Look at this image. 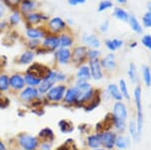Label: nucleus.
<instances>
[{
  "label": "nucleus",
  "mask_w": 151,
  "mask_h": 150,
  "mask_svg": "<svg viewBox=\"0 0 151 150\" xmlns=\"http://www.w3.org/2000/svg\"><path fill=\"white\" fill-rule=\"evenodd\" d=\"M28 47H29V50H36L38 47H40V40H37V39H28Z\"/></svg>",
  "instance_id": "obj_46"
},
{
  "label": "nucleus",
  "mask_w": 151,
  "mask_h": 150,
  "mask_svg": "<svg viewBox=\"0 0 151 150\" xmlns=\"http://www.w3.org/2000/svg\"><path fill=\"white\" fill-rule=\"evenodd\" d=\"M13 150H20V149H13Z\"/></svg>",
  "instance_id": "obj_60"
},
{
  "label": "nucleus",
  "mask_w": 151,
  "mask_h": 150,
  "mask_svg": "<svg viewBox=\"0 0 151 150\" xmlns=\"http://www.w3.org/2000/svg\"><path fill=\"white\" fill-rule=\"evenodd\" d=\"M9 85L14 90H21L25 86L24 77L20 74H14L9 77Z\"/></svg>",
  "instance_id": "obj_20"
},
{
  "label": "nucleus",
  "mask_w": 151,
  "mask_h": 150,
  "mask_svg": "<svg viewBox=\"0 0 151 150\" xmlns=\"http://www.w3.org/2000/svg\"><path fill=\"white\" fill-rule=\"evenodd\" d=\"M107 94H108L111 99L115 100L116 102H120V101L124 100L122 94H121L120 90H119L118 85H116V84L108 85V87H107Z\"/></svg>",
  "instance_id": "obj_23"
},
{
  "label": "nucleus",
  "mask_w": 151,
  "mask_h": 150,
  "mask_svg": "<svg viewBox=\"0 0 151 150\" xmlns=\"http://www.w3.org/2000/svg\"><path fill=\"white\" fill-rule=\"evenodd\" d=\"M112 15H113L114 17H116L118 20L124 21V22H127L128 18H129V15H130V14L128 13V11L126 10V9H124V8H122V7H120V6H117V7L114 8Z\"/></svg>",
  "instance_id": "obj_31"
},
{
  "label": "nucleus",
  "mask_w": 151,
  "mask_h": 150,
  "mask_svg": "<svg viewBox=\"0 0 151 150\" xmlns=\"http://www.w3.org/2000/svg\"><path fill=\"white\" fill-rule=\"evenodd\" d=\"M130 143H131V138L129 137V135L117 134L115 148L119 150H125L130 146Z\"/></svg>",
  "instance_id": "obj_22"
},
{
  "label": "nucleus",
  "mask_w": 151,
  "mask_h": 150,
  "mask_svg": "<svg viewBox=\"0 0 151 150\" xmlns=\"http://www.w3.org/2000/svg\"><path fill=\"white\" fill-rule=\"evenodd\" d=\"M127 22L129 23V25H130L131 29H132L135 33L141 34V33L143 32L142 24H141V22L138 20V18L136 17L134 14H130V15H129V18H128Z\"/></svg>",
  "instance_id": "obj_28"
},
{
  "label": "nucleus",
  "mask_w": 151,
  "mask_h": 150,
  "mask_svg": "<svg viewBox=\"0 0 151 150\" xmlns=\"http://www.w3.org/2000/svg\"><path fill=\"white\" fill-rule=\"evenodd\" d=\"M52 71V70H50V67L45 66V65L38 64V62H35V64H32L30 67H28V70L26 72L35 75V76H37L38 78H40L41 81H42L43 79L47 78L48 75L50 74V72Z\"/></svg>",
  "instance_id": "obj_12"
},
{
  "label": "nucleus",
  "mask_w": 151,
  "mask_h": 150,
  "mask_svg": "<svg viewBox=\"0 0 151 150\" xmlns=\"http://www.w3.org/2000/svg\"><path fill=\"white\" fill-rule=\"evenodd\" d=\"M82 40L88 48L99 50V47H101V42H100L99 37L93 34V33H84L82 36Z\"/></svg>",
  "instance_id": "obj_16"
},
{
  "label": "nucleus",
  "mask_w": 151,
  "mask_h": 150,
  "mask_svg": "<svg viewBox=\"0 0 151 150\" xmlns=\"http://www.w3.org/2000/svg\"><path fill=\"white\" fill-rule=\"evenodd\" d=\"M92 150H106V149L103 148V147H101V148H96V149H92Z\"/></svg>",
  "instance_id": "obj_59"
},
{
  "label": "nucleus",
  "mask_w": 151,
  "mask_h": 150,
  "mask_svg": "<svg viewBox=\"0 0 151 150\" xmlns=\"http://www.w3.org/2000/svg\"><path fill=\"white\" fill-rule=\"evenodd\" d=\"M88 66L91 71V77L94 81H101L104 78V70L101 65L100 60H89Z\"/></svg>",
  "instance_id": "obj_11"
},
{
  "label": "nucleus",
  "mask_w": 151,
  "mask_h": 150,
  "mask_svg": "<svg viewBox=\"0 0 151 150\" xmlns=\"http://www.w3.org/2000/svg\"><path fill=\"white\" fill-rule=\"evenodd\" d=\"M25 19V26L26 28L30 27V26L38 25V24L45 22V21L50 20V16L47 14L43 13V12H38V11H32L30 13L26 14L25 16H23Z\"/></svg>",
  "instance_id": "obj_4"
},
{
  "label": "nucleus",
  "mask_w": 151,
  "mask_h": 150,
  "mask_svg": "<svg viewBox=\"0 0 151 150\" xmlns=\"http://www.w3.org/2000/svg\"><path fill=\"white\" fill-rule=\"evenodd\" d=\"M87 146L91 149H96V148H101L102 147V140H101V133H93L90 134L87 137Z\"/></svg>",
  "instance_id": "obj_21"
},
{
  "label": "nucleus",
  "mask_w": 151,
  "mask_h": 150,
  "mask_svg": "<svg viewBox=\"0 0 151 150\" xmlns=\"http://www.w3.org/2000/svg\"><path fill=\"white\" fill-rule=\"evenodd\" d=\"M21 18H22V14L20 13V11L18 9H15V10H12V13L9 16L8 19V24L11 26H16L20 23Z\"/></svg>",
  "instance_id": "obj_37"
},
{
  "label": "nucleus",
  "mask_w": 151,
  "mask_h": 150,
  "mask_svg": "<svg viewBox=\"0 0 151 150\" xmlns=\"http://www.w3.org/2000/svg\"><path fill=\"white\" fill-rule=\"evenodd\" d=\"M47 33V29L43 27H38V26H30L25 30V35L28 39H43Z\"/></svg>",
  "instance_id": "obj_14"
},
{
  "label": "nucleus",
  "mask_w": 151,
  "mask_h": 150,
  "mask_svg": "<svg viewBox=\"0 0 151 150\" xmlns=\"http://www.w3.org/2000/svg\"><path fill=\"white\" fill-rule=\"evenodd\" d=\"M38 137L41 139V141L43 142H50L52 143V141L55 140V133L50 128H43L41 131L38 133Z\"/></svg>",
  "instance_id": "obj_30"
},
{
  "label": "nucleus",
  "mask_w": 151,
  "mask_h": 150,
  "mask_svg": "<svg viewBox=\"0 0 151 150\" xmlns=\"http://www.w3.org/2000/svg\"><path fill=\"white\" fill-rule=\"evenodd\" d=\"M101 62V65L103 67V70L106 72H114L117 70V60H116V57L113 52H110V54L106 55L104 57H102L100 60Z\"/></svg>",
  "instance_id": "obj_15"
},
{
  "label": "nucleus",
  "mask_w": 151,
  "mask_h": 150,
  "mask_svg": "<svg viewBox=\"0 0 151 150\" xmlns=\"http://www.w3.org/2000/svg\"><path fill=\"white\" fill-rule=\"evenodd\" d=\"M117 2H118L119 4H121V5H122V4H126L127 3V0H116Z\"/></svg>",
  "instance_id": "obj_56"
},
{
  "label": "nucleus",
  "mask_w": 151,
  "mask_h": 150,
  "mask_svg": "<svg viewBox=\"0 0 151 150\" xmlns=\"http://www.w3.org/2000/svg\"><path fill=\"white\" fill-rule=\"evenodd\" d=\"M24 81H25V84L29 85V86L31 87H35V86H38V85L40 84L41 82V79L38 78L37 76H35V75L33 74H30V72H25V75H24Z\"/></svg>",
  "instance_id": "obj_36"
},
{
  "label": "nucleus",
  "mask_w": 151,
  "mask_h": 150,
  "mask_svg": "<svg viewBox=\"0 0 151 150\" xmlns=\"http://www.w3.org/2000/svg\"><path fill=\"white\" fill-rule=\"evenodd\" d=\"M105 45L111 52H114L124 47V40L119 38H108L105 40Z\"/></svg>",
  "instance_id": "obj_25"
},
{
  "label": "nucleus",
  "mask_w": 151,
  "mask_h": 150,
  "mask_svg": "<svg viewBox=\"0 0 151 150\" xmlns=\"http://www.w3.org/2000/svg\"><path fill=\"white\" fill-rule=\"evenodd\" d=\"M67 86L64 84H60L57 86H53L52 89L47 93V99L50 102H60L63 101L65 97V94L67 92Z\"/></svg>",
  "instance_id": "obj_5"
},
{
  "label": "nucleus",
  "mask_w": 151,
  "mask_h": 150,
  "mask_svg": "<svg viewBox=\"0 0 151 150\" xmlns=\"http://www.w3.org/2000/svg\"><path fill=\"white\" fill-rule=\"evenodd\" d=\"M118 87H119V90H120L121 94H122L124 100H126V101H128V102H130L131 96H130V92H129V88H128L127 82H126L124 79H120V80H119Z\"/></svg>",
  "instance_id": "obj_33"
},
{
  "label": "nucleus",
  "mask_w": 151,
  "mask_h": 150,
  "mask_svg": "<svg viewBox=\"0 0 151 150\" xmlns=\"http://www.w3.org/2000/svg\"><path fill=\"white\" fill-rule=\"evenodd\" d=\"M10 87L9 85V77L5 74L0 75V91H6Z\"/></svg>",
  "instance_id": "obj_39"
},
{
  "label": "nucleus",
  "mask_w": 151,
  "mask_h": 150,
  "mask_svg": "<svg viewBox=\"0 0 151 150\" xmlns=\"http://www.w3.org/2000/svg\"><path fill=\"white\" fill-rule=\"evenodd\" d=\"M5 10H6V6L3 2H0V19H2V17L5 14Z\"/></svg>",
  "instance_id": "obj_51"
},
{
  "label": "nucleus",
  "mask_w": 151,
  "mask_h": 150,
  "mask_svg": "<svg viewBox=\"0 0 151 150\" xmlns=\"http://www.w3.org/2000/svg\"><path fill=\"white\" fill-rule=\"evenodd\" d=\"M142 26L146 28H151V11H147L142 16Z\"/></svg>",
  "instance_id": "obj_43"
},
{
  "label": "nucleus",
  "mask_w": 151,
  "mask_h": 150,
  "mask_svg": "<svg viewBox=\"0 0 151 150\" xmlns=\"http://www.w3.org/2000/svg\"><path fill=\"white\" fill-rule=\"evenodd\" d=\"M20 2L21 0H3V3L5 4V6L10 8L11 10L18 9L19 5H20Z\"/></svg>",
  "instance_id": "obj_42"
},
{
  "label": "nucleus",
  "mask_w": 151,
  "mask_h": 150,
  "mask_svg": "<svg viewBox=\"0 0 151 150\" xmlns=\"http://www.w3.org/2000/svg\"><path fill=\"white\" fill-rule=\"evenodd\" d=\"M109 26H110V22H109V20H105L101 24H100L99 29H100V31H101V32L105 33V32H107V31H108Z\"/></svg>",
  "instance_id": "obj_47"
},
{
  "label": "nucleus",
  "mask_w": 151,
  "mask_h": 150,
  "mask_svg": "<svg viewBox=\"0 0 151 150\" xmlns=\"http://www.w3.org/2000/svg\"><path fill=\"white\" fill-rule=\"evenodd\" d=\"M76 77L79 80H84V81H88L92 79L91 77V71H90V67L87 64H84L82 66H80L78 67L77 74H76Z\"/></svg>",
  "instance_id": "obj_27"
},
{
  "label": "nucleus",
  "mask_w": 151,
  "mask_h": 150,
  "mask_svg": "<svg viewBox=\"0 0 151 150\" xmlns=\"http://www.w3.org/2000/svg\"><path fill=\"white\" fill-rule=\"evenodd\" d=\"M101 50H97V48H89L88 50V60H100L101 57Z\"/></svg>",
  "instance_id": "obj_40"
},
{
  "label": "nucleus",
  "mask_w": 151,
  "mask_h": 150,
  "mask_svg": "<svg viewBox=\"0 0 151 150\" xmlns=\"http://www.w3.org/2000/svg\"><path fill=\"white\" fill-rule=\"evenodd\" d=\"M87 0H68V3L72 6H76L78 4H84Z\"/></svg>",
  "instance_id": "obj_49"
},
{
  "label": "nucleus",
  "mask_w": 151,
  "mask_h": 150,
  "mask_svg": "<svg viewBox=\"0 0 151 150\" xmlns=\"http://www.w3.org/2000/svg\"><path fill=\"white\" fill-rule=\"evenodd\" d=\"M58 82L57 71H52L47 78H45L38 85V93L47 94L50 89L55 86V84Z\"/></svg>",
  "instance_id": "obj_8"
},
{
  "label": "nucleus",
  "mask_w": 151,
  "mask_h": 150,
  "mask_svg": "<svg viewBox=\"0 0 151 150\" xmlns=\"http://www.w3.org/2000/svg\"><path fill=\"white\" fill-rule=\"evenodd\" d=\"M1 1H3V0H0V2H1Z\"/></svg>",
  "instance_id": "obj_61"
},
{
  "label": "nucleus",
  "mask_w": 151,
  "mask_h": 150,
  "mask_svg": "<svg viewBox=\"0 0 151 150\" xmlns=\"http://www.w3.org/2000/svg\"><path fill=\"white\" fill-rule=\"evenodd\" d=\"M65 22H67V24H70V25H72V24H74V21H73L72 19H68V20L65 21Z\"/></svg>",
  "instance_id": "obj_57"
},
{
  "label": "nucleus",
  "mask_w": 151,
  "mask_h": 150,
  "mask_svg": "<svg viewBox=\"0 0 151 150\" xmlns=\"http://www.w3.org/2000/svg\"><path fill=\"white\" fill-rule=\"evenodd\" d=\"M18 142L23 150H35L38 146V139L28 134L19 135Z\"/></svg>",
  "instance_id": "obj_9"
},
{
  "label": "nucleus",
  "mask_w": 151,
  "mask_h": 150,
  "mask_svg": "<svg viewBox=\"0 0 151 150\" xmlns=\"http://www.w3.org/2000/svg\"><path fill=\"white\" fill-rule=\"evenodd\" d=\"M147 9H148V11H151V1H150V2H148V4H147Z\"/></svg>",
  "instance_id": "obj_58"
},
{
  "label": "nucleus",
  "mask_w": 151,
  "mask_h": 150,
  "mask_svg": "<svg viewBox=\"0 0 151 150\" xmlns=\"http://www.w3.org/2000/svg\"><path fill=\"white\" fill-rule=\"evenodd\" d=\"M36 7H37V3H36L35 0H21L18 10L20 11L22 16H25L26 14L35 11Z\"/></svg>",
  "instance_id": "obj_18"
},
{
  "label": "nucleus",
  "mask_w": 151,
  "mask_h": 150,
  "mask_svg": "<svg viewBox=\"0 0 151 150\" xmlns=\"http://www.w3.org/2000/svg\"><path fill=\"white\" fill-rule=\"evenodd\" d=\"M35 54L32 52V50H25L23 52L22 54L19 55L18 57V62L21 65H28L32 62L33 59H35Z\"/></svg>",
  "instance_id": "obj_32"
},
{
  "label": "nucleus",
  "mask_w": 151,
  "mask_h": 150,
  "mask_svg": "<svg viewBox=\"0 0 151 150\" xmlns=\"http://www.w3.org/2000/svg\"><path fill=\"white\" fill-rule=\"evenodd\" d=\"M112 114L114 115L116 120H120L123 122H127L129 117V110L128 107L123 101L120 102H115L113 105V111Z\"/></svg>",
  "instance_id": "obj_6"
},
{
  "label": "nucleus",
  "mask_w": 151,
  "mask_h": 150,
  "mask_svg": "<svg viewBox=\"0 0 151 150\" xmlns=\"http://www.w3.org/2000/svg\"><path fill=\"white\" fill-rule=\"evenodd\" d=\"M78 89L76 88L75 86H70V88L67 89V92L65 94V97L63 99L65 104L67 105H75L77 104V101H78Z\"/></svg>",
  "instance_id": "obj_17"
},
{
  "label": "nucleus",
  "mask_w": 151,
  "mask_h": 150,
  "mask_svg": "<svg viewBox=\"0 0 151 150\" xmlns=\"http://www.w3.org/2000/svg\"><path fill=\"white\" fill-rule=\"evenodd\" d=\"M133 99L136 108V117L135 121L137 124V129L140 135H142L143 126H144V112H143L142 104V88L139 84H136L133 91Z\"/></svg>",
  "instance_id": "obj_1"
},
{
  "label": "nucleus",
  "mask_w": 151,
  "mask_h": 150,
  "mask_svg": "<svg viewBox=\"0 0 151 150\" xmlns=\"http://www.w3.org/2000/svg\"><path fill=\"white\" fill-rule=\"evenodd\" d=\"M75 143H74V140L73 139H68L67 142L65 144H63L60 147H58V150H75L74 149V146Z\"/></svg>",
  "instance_id": "obj_45"
},
{
  "label": "nucleus",
  "mask_w": 151,
  "mask_h": 150,
  "mask_svg": "<svg viewBox=\"0 0 151 150\" xmlns=\"http://www.w3.org/2000/svg\"><path fill=\"white\" fill-rule=\"evenodd\" d=\"M88 48L86 45H78L75 47L72 50V59H70V62L79 67L80 66L84 65L88 60Z\"/></svg>",
  "instance_id": "obj_3"
},
{
  "label": "nucleus",
  "mask_w": 151,
  "mask_h": 150,
  "mask_svg": "<svg viewBox=\"0 0 151 150\" xmlns=\"http://www.w3.org/2000/svg\"><path fill=\"white\" fill-rule=\"evenodd\" d=\"M55 57L58 65H69L72 59V50L70 48H64L60 47L55 52Z\"/></svg>",
  "instance_id": "obj_13"
},
{
  "label": "nucleus",
  "mask_w": 151,
  "mask_h": 150,
  "mask_svg": "<svg viewBox=\"0 0 151 150\" xmlns=\"http://www.w3.org/2000/svg\"><path fill=\"white\" fill-rule=\"evenodd\" d=\"M60 47H64V48H70L74 44V36L70 34V32H65L60 33Z\"/></svg>",
  "instance_id": "obj_24"
},
{
  "label": "nucleus",
  "mask_w": 151,
  "mask_h": 150,
  "mask_svg": "<svg viewBox=\"0 0 151 150\" xmlns=\"http://www.w3.org/2000/svg\"><path fill=\"white\" fill-rule=\"evenodd\" d=\"M141 72H142V80L143 83L146 87L151 86V69L146 65H143L141 67Z\"/></svg>",
  "instance_id": "obj_38"
},
{
  "label": "nucleus",
  "mask_w": 151,
  "mask_h": 150,
  "mask_svg": "<svg viewBox=\"0 0 151 150\" xmlns=\"http://www.w3.org/2000/svg\"><path fill=\"white\" fill-rule=\"evenodd\" d=\"M57 77H58V82H64L67 80V75L60 71H57Z\"/></svg>",
  "instance_id": "obj_48"
},
{
  "label": "nucleus",
  "mask_w": 151,
  "mask_h": 150,
  "mask_svg": "<svg viewBox=\"0 0 151 150\" xmlns=\"http://www.w3.org/2000/svg\"><path fill=\"white\" fill-rule=\"evenodd\" d=\"M41 47L47 48L50 52H55L60 48V36L48 32L41 42Z\"/></svg>",
  "instance_id": "obj_7"
},
{
  "label": "nucleus",
  "mask_w": 151,
  "mask_h": 150,
  "mask_svg": "<svg viewBox=\"0 0 151 150\" xmlns=\"http://www.w3.org/2000/svg\"><path fill=\"white\" fill-rule=\"evenodd\" d=\"M137 45H138V42H136V40H134V42H132L130 44H129V47H130V48H135Z\"/></svg>",
  "instance_id": "obj_54"
},
{
  "label": "nucleus",
  "mask_w": 151,
  "mask_h": 150,
  "mask_svg": "<svg viewBox=\"0 0 151 150\" xmlns=\"http://www.w3.org/2000/svg\"><path fill=\"white\" fill-rule=\"evenodd\" d=\"M68 28V24L62 17L55 16L52 18H50V20L47 22V29L50 33L60 35V33L65 32Z\"/></svg>",
  "instance_id": "obj_2"
},
{
  "label": "nucleus",
  "mask_w": 151,
  "mask_h": 150,
  "mask_svg": "<svg viewBox=\"0 0 151 150\" xmlns=\"http://www.w3.org/2000/svg\"><path fill=\"white\" fill-rule=\"evenodd\" d=\"M7 26H8V21L3 20V19H0V31L5 29Z\"/></svg>",
  "instance_id": "obj_52"
},
{
  "label": "nucleus",
  "mask_w": 151,
  "mask_h": 150,
  "mask_svg": "<svg viewBox=\"0 0 151 150\" xmlns=\"http://www.w3.org/2000/svg\"><path fill=\"white\" fill-rule=\"evenodd\" d=\"M101 101H102L101 92H100V90L97 89L94 97L84 106V107H83V109H84L86 112H92V111H94L97 107H99V105L101 104Z\"/></svg>",
  "instance_id": "obj_19"
},
{
  "label": "nucleus",
  "mask_w": 151,
  "mask_h": 150,
  "mask_svg": "<svg viewBox=\"0 0 151 150\" xmlns=\"http://www.w3.org/2000/svg\"><path fill=\"white\" fill-rule=\"evenodd\" d=\"M41 148H42V150H50V148H52V143H50V142H43L41 144Z\"/></svg>",
  "instance_id": "obj_53"
},
{
  "label": "nucleus",
  "mask_w": 151,
  "mask_h": 150,
  "mask_svg": "<svg viewBox=\"0 0 151 150\" xmlns=\"http://www.w3.org/2000/svg\"><path fill=\"white\" fill-rule=\"evenodd\" d=\"M127 75L128 78L130 80V82L132 84H137L138 83V74H137V67H136L134 62H131L128 66L127 70Z\"/></svg>",
  "instance_id": "obj_35"
},
{
  "label": "nucleus",
  "mask_w": 151,
  "mask_h": 150,
  "mask_svg": "<svg viewBox=\"0 0 151 150\" xmlns=\"http://www.w3.org/2000/svg\"><path fill=\"white\" fill-rule=\"evenodd\" d=\"M117 133L113 130L101 132V140H102V147L106 150H113L115 148Z\"/></svg>",
  "instance_id": "obj_10"
},
{
  "label": "nucleus",
  "mask_w": 151,
  "mask_h": 150,
  "mask_svg": "<svg viewBox=\"0 0 151 150\" xmlns=\"http://www.w3.org/2000/svg\"><path fill=\"white\" fill-rule=\"evenodd\" d=\"M141 43H142L143 47H145L146 48L151 52V34H144L141 37Z\"/></svg>",
  "instance_id": "obj_44"
},
{
  "label": "nucleus",
  "mask_w": 151,
  "mask_h": 150,
  "mask_svg": "<svg viewBox=\"0 0 151 150\" xmlns=\"http://www.w3.org/2000/svg\"><path fill=\"white\" fill-rule=\"evenodd\" d=\"M37 97H38V90H36L35 87L25 88L20 93V98L23 101H33Z\"/></svg>",
  "instance_id": "obj_26"
},
{
  "label": "nucleus",
  "mask_w": 151,
  "mask_h": 150,
  "mask_svg": "<svg viewBox=\"0 0 151 150\" xmlns=\"http://www.w3.org/2000/svg\"><path fill=\"white\" fill-rule=\"evenodd\" d=\"M127 130L129 133V137L132 138L135 141H138L140 139L141 135L138 132L137 129V124H136V121L135 119H131L129 121V123H127Z\"/></svg>",
  "instance_id": "obj_29"
},
{
  "label": "nucleus",
  "mask_w": 151,
  "mask_h": 150,
  "mask_svg": "<svg viewBox=\"0 0 151 150\" xmlns=\"http://www.w3.org/2000/svg\"><path fill=\"white\" fill-rule=\"evenodd\" d=\"M113 7V2L111 0H102L98 5V11L99 12H103L106 11L107 9H110Z\"/></svg>",
  "instance_id": "obj_41"
},
{
  "label": "nucleus",
  "mask_w": 151,
  "mask_h": 150,
  "mask_svg": "<svg viewBox=\"0 0 151 150\" xmlns=\"http://www.w3.org/2000/svg\"><path fill=\"white\" fill-rule=\"evenodd\" d=\"M58 127H60L62 133H65V134H70V133H72L75 129L73 122H70L69 120H65V119L60 120V122H58Z\"/></svg>",
  "instance_id": "obj_34"
},
{
  "label": "nucleus",
  "mask_w": 151,
  "mask_h": 150,
  "mask_svg": "<svg viewBox=\"0 0 151 150\" xmlns=\"http://www.w3.org/2000/svg\"><path fill=\"white\" fill-rule=\"evenodd\" d=\"M47 54H50V52H48V50H47V48H45L43 47H40L37 48V50H36V55H47Z\"/></svg>",
  "instance_id": "obj_50"
},
{
  "label": "nucleus",
  "mask_w": 151,
  "mask_h": 150,
  "mask_svg": "<svg viewBox=\"0 0 151 150\" xmlns=\"http://www.w3.org/2000/svg\"><path fill=\"white\" fill-rule=\"evenodd\" d=\"M0 150H6V147H5V145L3 144V142L0 140Z\"/></svg>",
  "instance_id": "obj_55"
}]
</instances>
